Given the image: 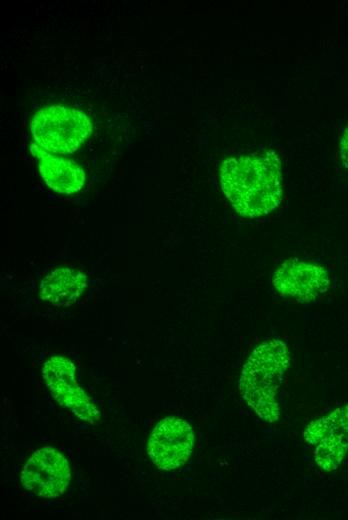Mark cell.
I'll use <instances>...</instances> for the list:
<instances>
[{
  "label": "cell",
  "instance_id": "cell-1",
  "mask_svg": "<svg viewBox=\"0 0 348 520\" xmlns=\"http://www.w3.org/2000/svg\"><path fill=\"white\" fill-rule=\"evenodd\" d=\"M219 178L223 193L242 217L268 214L281 201L282 175L275 155L226 158Z\"/></svg>",
  "mask_w": 348,
  "mask_h": 520
},
{
  "label": "cell",
  "instance_id": "cell-2",
  "mask_svg": "<svg viewBox=\"0 0 348 520\" xmlns=\"http://www.w3.org/2000/svg\"><path fill=\"white\" fill-rule=\"evenodd\" d=\"M289 364L287 344L272 339L258 345L242 368L239 379L241 396L266 422L273 423L279 419L277 392Z\"/></svg>",
  "mask_w": 348,
  "mask_h": 520
},
{
  "label": "cell",
  "instance_id": "cell-3",
  "mask_svg": "<svg viewBox=\"0 0 348 520\" xmlns=\"http://www.w3.org/2000/svg\"><path fill=\"white\" fill-rule=\"evenodd\" d=\"M34 142L59 155L75 152L92 132L88 116L75 108L52 105L39 110L30 124Z\"/></svg>",
  "mask_w": 348,
  "mask_h": 520
},
{
  "label": "cell",
  "instance_id": "cell-4",
  "mask_svg": "<svg viewBox=\"0 0 348 520\" xmlns=\"http://www.w3.org/2000/svg\"><path fill=\"white\" fill-rule=\"evenodd\" d=\"M42 377L54 399L80 420L96 424L100 412L76 380L73 362L64 356L50 357L42 367Z\"/></svg>",
  "mask_w": 348,
  "mask_h": 520
},
{
  "label": "cell",
  "instance_id": "cell-5",
  "mask_svg": "<svg viewBox=\"0 0 348 520\" xmlns=\"http://www.w3.org/2000/svg\"><path fill=\"white\" fill-rule=\"evenodd\" d=\"M194 445V431L185 420L169 416L152 430L147 452L154 465L162 470H173L187 462Z\"/></svg>",
  "mask_w": 348,
  "mask_h": 520
},
{
  "label": "cell",
  "instance_id": "cell-6",
  "mask_svg": "<svg viewBox=\"0 0 348 520\" xmlns=\"http://www.w3.org/2000/svg\"><path fill=\"white\" fill-rule=\"evenodd\" d=\"M70 481L71 471L67 459L52 447L35 451L21 472V482L25 489L42 498L62 495Z\"/></svg>",
  "mask_w": 348,
  "mask_h": 520
},
{
  "label": "cell",
  "instance_id": "cell-7",
  "mask_svg": "<svg viewBox=\"0 0 348 520\" xmlns=\"http://www.w3.org/2000/svg\"><path fill=\"white\" fill-rule=\"evenodd\" d=\"M272 283L282 295L299 302H312L327 291L330 279L321 266L297 259H290L274 271Z\"/></svg>",
  "mask_w": 348,
  "mask_h": 520
},
{
  "label": "cell",
  "instance_id": "cell-8",
  "mask_svg": "<svg viewBox=\"0 0 348 520\" xmlns=\"http://www.w3.org/2000/svg\"><path fill=\"white\" fill-rule=\"evenodd\" d=\"M30 152L37 159L41 177L50 189L65 195L82 189L86 176L75 161L57 156L35 142L30 144Z\"/></svg>",
  "mask_w": 348,
  "mask_h": 520
},
{
  "label": "cell",
  "instance_id": "cell-9",
  "mask_svg": "<svg viewBox=\"0 0 348 520\" xmlns=\"http://www.w3.org/2000/svg\"><path fill=\"white\" fill-rule=\"evenodd\" d=\"M87 276L80 270L61 267L47 274L40 283L42 300L55 306L75 303L87 287Z\"/></svg>",
  "mask_w": 348,
  "mask_h": 520
},
{
  "label": "cell",
  "instance_id": "cell-10",
  "mask_svg": "<svg viewBox=\"0 0 348 520\" xmlns=\"http://www.w3.org/2000/svg\"><path fill=\"white\" fill-rule=\"evenodd\" d=\"M347 452L348 438L333 424L330 432L315 445L314 460L319 468L330 472L339 467Z\"/></svg>",
  "mask_w": 348,
  "mask_h": 520
},
{
  "label": "cell",
  "instance_id": "cell-11",
  "mask_svg": "<svg viewBox=\"0 0 348 520\" xmlns=\"http://www.w3.org/2000/svg\"><path fill=\"white\" fill-rule=\"evenodd\" d=\"M327 416L348 438V405L336 408Z\"/></svg>",
  "mask_w": 348,
  "mask_h": 520
},
{
  "label": "cell",
  "instance_id": "cell-12",
  "mask_svg": "<svg viewBox=\"0 0 348 520\" xmlns=\"http://www.w3.org/2000/svg\"><path fill=\"white\" fill-rule=\"evenodd\" d=\"M340 157L343 165L348 168V127L345 130L340 143Z\"/></svg>",
  "mask_w": 348,
  "mask_h": 520
}]
</instances>
